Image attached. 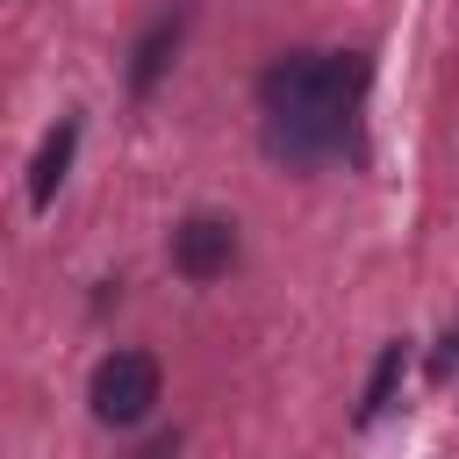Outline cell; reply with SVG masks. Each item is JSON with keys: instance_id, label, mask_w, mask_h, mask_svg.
I'll use <instances>...</instances> for the list:
<instances>
[{"instance_id": "obj_1", "label": "cell", "mask_w": 459, "mask_h": 459, "mask_svg": "<svg viewBox=\"0 0 459 459\" xmlns=\"http://www.w3.org/2000/svg\"><path fill=\"white\" fill-rule=\"evenodd\" d=\"M373 65L366 50H294L280 57L265 79H258V100H265V143L280 158H330L344 151V129L359 115V93H366Z\"/></svg>"}, {"instance_id": "obj_2", "label": "cell", "mask_w": 459, "mask_h": 459, "mask_svg": "<svg viewBox=\"0 0 459 459\" xmlns=\"http://www.w3.org/2000/svg\"><path fill=\"white\" fill-rule=\"evenodd\" d=\"M158 394H165V373H158V359H151V351H108V359L93 366V387H86L93 416H100V423H115V430L143 423V416L158 409Z\"/></svg>"}, {"instance_id": "obj_3", "label": "cell", "mask_w": 459, "mask_h": 459, "mask_svg": "<svg viewBox=\"0 0 459 459\" xmlns=\"http://www.w3.org/2000/svg\"><path fill=\"white\" fill-rule=\"evenodd\" d=\"M172 265H179L186 280H222V273L237 265V222H222V215H186V222L172 230Z\"/></svg>"}, {"instance_id": "obj_4", "label": "cell", "mask_w": 459, "mask_h": 459, "mask_svg": "<svg viewBox=\"0 0 459 459\" xmlns=\"http://www.w3.org/2000/svg\"><path fill=\"white\" fill-rule=\"evenodd\" d=\"M72 151H79V122L65 115V122L43 136L36 165H29V208H50V201H57V186H65V172H72Z\"/></svg>"}, {"instance_id": "obj_5", "label": "cell", "mask_w": 459, "mask_h": 459, "mask_svg": "<svg viewBox=\"0 0 459 459\" xmlns=\"http://www.w3.org/2000/svg\"><path fill=\"white\" fill-rule=\"evenodd\" d=\"M402 373H409V344L394 337V344L380 351V366H373V380H366V402H359V423H373V416H380V409L394 402V380H402Z\"/></svg>"}, {"instance_id": "obj_6", "label": "cell", "mask_w": 459, "mask_h": 459, "mask_svg": "<svg viewBox=\"0 0 459 459\" xmlns=\"http://www.w3.org/2000/svg\"><path fill=\"white\" fill-rule=\"evenodd\" d=\"M172 43H179V22H158L143 43H136V65H129V79H136V93H151L158 86V72H165V57H172Z\"/></svg>"}, {"instance_id": "obj_7", "label": "cell", "mask_w": 459, "mask_h": 459, "mask_svg": "<svg viewBox=\"0 0 459 459\" xmlns=\"http://www.w3.org/2000/svg\"><path fill=\"white\" fill-rule=\"evenodd\" d=\"M143 459H179V437H158V445H151Z\"/></svg>"}, {"instance_id": "obj_8", "label": "cell", "mask_w": 459, "mask_h": 459, "mask_svg": "<svg viewBox=\"0 0 459 459\" xmlns=\"http://www.w3.org/2000/svg\"><path fill=\"white\" fill-rule=\"evenodd\" d=\"M452 344H459V337H452Z\"/></svg>"}]
</instances>
